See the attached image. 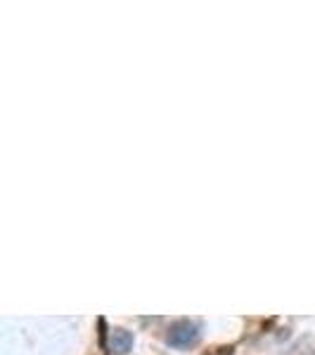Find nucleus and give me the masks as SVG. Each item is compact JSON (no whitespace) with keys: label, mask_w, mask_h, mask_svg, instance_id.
<instances>
[{"label":"nucleus","mask_w":315,"mask_h":355,"mask_svg":"<svg viewBox=\"0 0 315 355\" xmlns=\"http://www.w3.org/2000/svg\"><path fill=\"white\" fill-rule=\"evenodd\" d=\"M199 341V324L190 322V320H180V322L171 324L169 334H166V343L173 348H190Z\"/></svg>","instance_id":"obj_1"},{"label":"nucleus","mask_w":315,"mask_h":355,"mask_svg":"<svg viewBox=\"0 0 315 355\" xmlns=\"http://www.w3.org/2000/svg\"><path fill=\"white\" fill-rule=\"evenodd\" d=\"M107 346H110L112 353L126 355V353L130 351V348H133V334H130L128 329H121V327L112 329L110 336H107Z\"/></svg>","instance_id":"obj_2"}]
</instances>
